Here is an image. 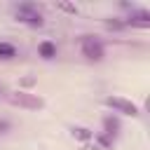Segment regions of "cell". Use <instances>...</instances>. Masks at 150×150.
Listing matches in <instances>:
<instances>
[{
    "mask_svg": "<svg viewBox=\"0 0 150 150\" xmlns=\"http://www.w3.org/2000/svg\"><path fill=\"white\" fill-rule=\"evenodd\" d=\"M38 52H40V56H42V59H54V56H56V45H54V42H49V40H45V42H40Z\"/></svg>",
    "mask_w": 150,
    "mask_h": 150,
    "instance_id": "cell-6",
    "label": "cell"
},
{
    "mask_svg": "<svg viewBox=\"0 0 150 150\" xmlns=\"http://www.w3.org/2000/svg\"><path fill=\"white\" fill-rule=\"evenodd\" d=\"M16 19L19 21H23V23H28V26H42L45 23V19H42V14L38 12V7L35 5H30V2H23V5H19L16 7Z\"/></svg>",
    "mask_w": 150,
    "mask_h": 150,
    "instance_id": "cell-1",
    "label": "cell"
},
{
    "mask_svg": "<svg viewBox=\"0 0 150 150\" xmlns=\"http://www.w3.org/2000/svg\"><path fill=\"white\" fill-rule=\"evenodd\" d=\"M16 56V47L12 42H0V59H14Z\"/></svg>",
    "mask_w": 150,
    "mask_h": 150,
    "instance_id": "cell-8",
    "label": "cell"
},
{
    "mask_svg": "<svg viewBox=\"0 0 150 150\" xmlns=\"http://www.w3.org/2000/svg\"><path fill=\"white\" fill-rule=\"evenodd\" d=\"M82 54L89 59V61H101L105 49H103V42L94 35H84L82 38Z\"/></svg>",
    "mask_w": 150,
    "mask_h": 150,
    "instance_id": "cell-3",
    "label": "cell"
},
{
    "mask_svg": "<svg viewBox=\"0 0 150 150\" xmlns=\"http://www.w3.org/2000/svg\"><path fill=\"white\" fill-rule=\"evenodd\" d=\"M9 127H12V124H9L7 120H0V134H7V131H9Z\"/></svg>",
    "mask_w": 150,
    "mask_h": 150,
    "instance_id": "cell-11",
    "label": "cell"
},
{
    "mask_svg": "<svg viewBox=\"0 0 150 150\" xmlns=\"http://www.w3.org/2000/svg\"><path fill=\"white\" fill-rule=\"evenodd\" d=\"M129 23L131 26H150V14L145 12V9H138V12H134L131 16H129Z\"/></svg>",
    "mask_w": 150,
    "mask_h": 150,
    "instance_id": "cell-5",
    "label": "cell"
},
{
    "mask_svg": "<svg viewBox=\"0 0 150 150\" xmlns=\"http://www.w3.org/2000/svg\"><path fill=\"white\" fill-rule=\"evenodd\" d=\"M73 136L75 138H82V141H89L91 138V131L87 127H73Z\"/></svg>",
    "mask_w": 150,
    "mask_h": 150,
    "instance_id": "cell-9",
    "label": "cell"
},
{
    "mask_svg": "<svg viewBox=\"0 0 150 150\" xmlns=\"http://www.w3.org/2000/svg\"><path fill=\"white\" fill-rule=\"evenodd\" d=\"M9 101L19 108H26V110H40L45 105V101L40 96L28 94V91H14V94H9Z\"/></svg>",
    "mask_w": 150,
    "mask_h": 150,
    "instance_id": "cell-2",
    "label": "cell"
},
{
    "mask_svg": "<svg viewBox=\"0 0 150 150\" xmlns=\"http://www.w3.org/2000/svg\"><path fill=\"white\" fill-rule=\"evenodd\" d=\"M105 103L112 108V110H117V112H124V115H138V105L134 103V101H129V98H122V96H108L105 98Z\"/></svg>",
    "mask_w": 150,
    "mask_h": 150,
    "instance_id": "cell-4",
    "label": "cell"
},
{
    "mask_svg": "<svg viewBox=\"0 0 150 150\" xmlns=\"http://www.w3.org/2000/svg\"><path fill=\"white\" fill-rule=\"evenodd\" d=\"M108 28H124L122 21H108Z\"/></svg>",
    "mask_w": 150,
    "mask_h": 150,
    "instance_id": "cell-12",
    "label": "cell"
},
{
    "mask_svg": "<svg viewBox=\"0 0 150 150\" xmlns=\"http://www.w3.org/2000/svg\"><path fill=\"white\" fill-rule=\"evenodd\" d=\"M103 127H105V138H112L117 131H120V122L115 117H105L103 120Z\"/></svg>",
    "mask_w": 150,
    "mask_h": 150,
    "instance_id": "cell-7",
    "label": "cell"
},
{
    "mask_svg": "<svg viewBox=\"0 0 150 150\" xmlns=\"http://www.w3.org/2000/svg\"><path fill=\"white\" fill-rule=\"evenodd\" d=\"M59 9L70 12V14H77V7H75V5H68V2H59Z\"/></svg>",
    "mask_w": 150,
    "mask_h": 150,
    "instance_id": "cell-10",
    "label": "cell"
}]
</instances>
